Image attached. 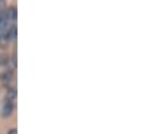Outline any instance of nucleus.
<instances>
[{
	"mask_svg": "<svg viewBox=\"0 0 151 134\" xmlns=\"http://www.w3.org/2000/svg\"><path fill=\"white\" fill-rule=\"evenodd\" d=\"M6 134H18V131H16V129H9Z\"/></svg>",
	"mask_w": 151,
	"mask_h": 134,
	"instance_id": "1",
	"label": "nucleus"
}]
</instances>
